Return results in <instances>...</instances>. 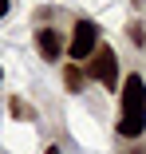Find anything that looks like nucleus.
<instances>
[{
  "label": "nucleus",
  "mask_w": 146,
  "mask_h": 154,
  "mask_svg": "<svg viewBox=\"0 0 146 154\" xmlns=\"http://www.w3.org/2000/svg\"><path fill=\"white\" fill-rule=\"evenodd\" d=\"M126 36H130V44H134V48H146V24H138V20H134V24L126 28Z\"/></svg>",
  "instance_id": "nucleus-6"
},
{
  "label": "nucleus",
  "mask_w": 146,
  "mask_h": 154,
  "mask_svg": "<svg viewBox=\"0 0 146 154\" xmlns=\"http://www.w3.org/2000/svg\"><path fill=\"white\" fill-rule=\"evenodd\" d=\"M12 115H16V119H32V111H28L20 99H12Z\"/></svg>",
  "instance_id": "nucleus-7"
},
{
  "label": "nucleus",
  "mask_w": 146,
  "mask_h": 154,
  "mask_svg": "<svg viewBox=\"0 0 146 154\" xmlns=\"http://www.w3.org/2000/svg\"><path fill=\"white\" fill-rule=\"evenodd\" d=\"M47 154H59V146H47Z\"/></svg>",
  "instance_id": "nucleus-9"
},
{
  "label": "nucleus",
  "mask_w": 146,
  "mask_h": 154,
  "mask_svg": "<svg viewBox=\"0 0 146 154\" xmlns=\"http://www.w3.org/2000/svg\"><path fill=\"white\" fill-rule=\"evenodd\" d=\"M87 79H99L107 91H119V59H114L111 48H99L87 63Z\"/></svg>",
  "instance_id": "nucleus-3"
},
{
  "label": "nucleus",
  "mask_w": 146,
  "mask_h": 154,
  "mask_svg": "<svg viewBox=\"0 0 146 154\" xmlns=\"http://www.w3.org/2000/svg\"><path fill=\"white\" fill-rule=\"evenodd\" d=\"M63 83H67V91H83V83H87L83 63H67V67H63Z\"/></svg>",
  "instance_id": "nucleus-5"
},
{
  "label": "nucleus",
  "mask_w": 146,
  "mask_h": 154,
  "mask_svg": "<svg viewBox=\"0 0 146 154\" xmlns=\"http://www.w3.org/2000/svg\"><path fill=\"white\" fill-rule=\"evenodd\" d=\"M8 16V0H0V20H4Z\"/></svg>",
  "instance_id": "nucleus-8"
},
{
  "label": "nucleus",
  "mask_w": 146,
  "mask_h": 154,
  "mask_svg": "<svg viewBox=\"0 0 146 154\" xmlns=\"http://www.w3.org/2000/svg\"><path fill=\"white\" fill-rule=\"evenodd\" d=\"M130 154H146V150H142V146H138V150H130Z\"/></svg>",
  "instance_id": "nucleus-10"
},
{
  "label": "nucleus",
  "mask_w": 146,
  "mask_h": 154,
  "mask_svg": "<svg viewBox=\"0 0 146 154\" xmlns=\"http://www.w3.org/2000/svg\"><path fill=\"white\" fill-rule=\"evenodd\" d=\"M36 48H40V55L47 59V63H55L67 44H63V36L55 32V28H40V32H36Z\"/></svg>",
  "instance_id": "nucleus-4"
},
{
  "label": "nucleus",
  "mask_w": 146,
  "mask_h": 154,
  "mask_svg": "<svg viewBox=\"0 0 146 154\" xmlns=\"http://www.w3.org/2000/svg\"><path fill=\"white\" fill-rule=\"evenodd\" d=\"M103 44H99V24L95 20H75V32H71V40H67V55L75 59V63H91V55L99 51Z\"/></svg>",
  "instance_id": "nucleus-2"
},
{
  "label": "nucleus",
  "mask_w": 146,
  "mask_h": 154,
  "mask_svg": "<svg viewBox=\"0 0 146 154\" xmlns=\"http://www.w3.org/2000/svg\"><path fill=\"white\" fill-rule=\"evenodd\" d=\"M146 131V83L142 75H126L123 79V95H119V134L123 138H138Z\"/></svg>",
  "instance_id": "nucleus-1"
}]
</instances>
